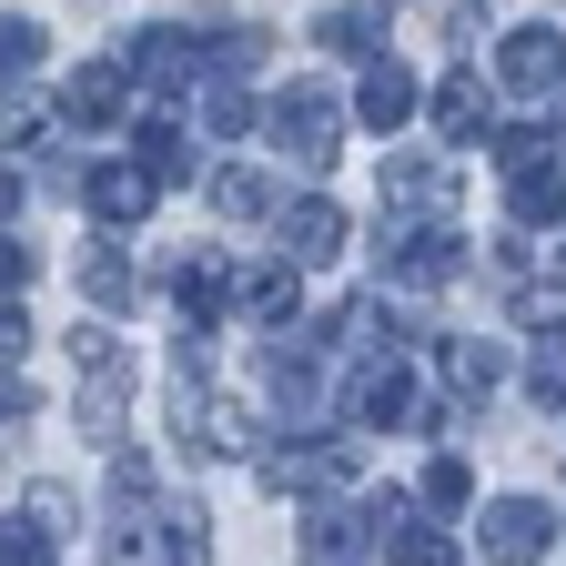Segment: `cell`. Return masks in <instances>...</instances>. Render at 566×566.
<instances>
[{
	"instance_id": "cell-19",
	"label": "cell",
	"mask_w": 566,
	"mask_h": 566,
	"mask_svg": "<svg viewBox=\"0 0 566 566\" xmlns=\"http://www.w3.org/2000/svg\"><path fill=\"white\" fill-rule=\"evenodd\" d=\"M31 61H41V31H31V21H0V82L31 71Z\"/></svg>"
},
{
	"instance_id": "cell-3",
	"label": "cell",
	"mask_w": 566,
	"mask_h": 566,
	"mask_svg": "<svg viewBox=\"0 0 566 566\" xmlns=\"http://www.w3.org/2000/svg\"><path fill=\"white\" fill-rule=\"evenodd\" d=\"M495 71H506V92H546L556 71H566V51H556V31H506Z\"/></svg>"
},
{
	"instance_id": "cell-9",
	"label": "cell",
	"mask_w": 566,
	"mask_h": 566,
	"mask_svg": "<svg viewBox=\"0 0 566 566\" xmlns=\"http://www.w3.org/2000/svg\"><path fill=\"white\" fill-rule=\"evenodd\" d=\"M92 212L102 223H142V212H153V182L142 172H92Z\"/></svg>"
},
{
	"instance_id": "cell-7",
	"label": "cell",
	"mask_w": 566,
	"mask_h": 566,
	"mask_svg": "<svg viewBox=\"0 0 566 566\" xmlns=\"http://www.w3.org/2000/svg\"><path fill=\"white\" fill-rule=\"evenodd\" d=\"M344 243V212L334 202H294V223H283V253H294V263H324Z\"/></svg>"
},
{
	"instance_id": "cell-15",
	"label": "cell",
	"mask_w": 566,
	"mask_h": 566,
	"mask_svg": "<svg viewBox=\"0 0 566 566\" xmlns=\"http://www.w3.org/2000/svg\"><path fill=\"white\" fill-rule=\"evenodd\" d=\"M395 566H455V546L436 526H395Z\"/></svg>"
},
{
	"instance_id": "cell-16",
	"label": "cell",
	"mask_w": 566,
	"mask_h": 566,
	"mask_svg": "<svg viewBox=\"0 0 566 566\" xmlns=\"http://www.w3.org/2000/svg\"><path fill=\"white\" fill-rule=\"evenodd\" d=\"M212 202L243 223V212H263V202H273V182H263V172H223V182H212Z\"/></svg>"
},
{
	"instance_id": "cell-5",
	"label": "cell",
	"mask_w": 566,
	"mask_h": 566,
	"mask_svg": "<svg viewBox=\"0 0 566 566\" xmlns=\"http://www.w3.org/2000/svg\"><path fill=\"white\" fill-rule=\"evenodd\" d=\"M304 566H365V516H304Z\"/></svg>"
},
{
	"instance_id": "cell-18",
	"label": "cell",
	"mask_w": 566,
	"mask_h": 566,
	"mask_svg": "<svg viewBox=\"0 0 566 566\" xmlns=\"http://www.w3.org/2000/svg\"><path fill=\"white\" fill-rule=\"evenodd\" d=\"M465 495H475V475H465L455 455H436V465H424V506H465Z\"/></svg>"
},
{
	"instance_id": "cell-21",
	"label": "cell",
	"mask_w": 566,
	"mask_h": 566,
	"mask_svg": "<svg viewBox=\"0 0 566 566\" xmlns=\"http://www.w3.org/2000/svg\"><path fill=\"white\" fill-rule=\"evenodd\" d=\"M11 202H21V172H0V212H11Z\"/></svg>"
},
{
	"instance_id": "cell-10",
	"label": "cell",
	"mask_w": 566,
	"mask_h": 566,
	"mask_svg": "<svg viewBox=\"0 0 566 566\" xmlns=\"http://www.w3.org/2000/svg\"><path fill=\"white\" fill-rule=\"evenodd\" d=\"M436 132H446V142H475V132H485V82H446V92H436Z\"/></svg>"
},
{
	"instance_id": "cell-12",
	"label": "cell",
	"mask_w": 566,
	"mask_h": 566,
	"mask_svg": "<svg viewBox=\"0 0 566 566\" xmlns=\"http://www.w3.org/2000/svg\"><path fill=\"white\" fill-rule=\"evenodd\" d=\"M446 385H455L465 405H485V395H495V344H446Z\"/></svg>"
},
{
	"instance_id": "cell-14",
	"label": "cell",
	"mask_w": 566,
	"mask_h": 566,
	"mask_svg": "<svg viewBox=\"0 0 566 566\" xmlns=\"http://www.w3.org/2000/svg\"><path fill=\"white\" fill-rule=\"evenodd\" d=\"M51 556V526L41 516H0V566H41Z\"/></svg>"
},
{
	"instance_id": "cell-4",
	"label": "cell",
	"mask_w": 566,
	"mask_h": 566,
	"mask_svg": "<svg viewBox=\"0 0 566 566\" xmlns=\"http://www.w3.org/2000/svg\"><path fill=\"white\" fill-rule=\"evenodd\" d=\"M506 202H516V223H526V233H546V223H566V172H556V163H536V172H516V192H506Z\"/></svg>"
},
{
	"instance_id": "cell-13",
	"label": "cell",
	"mask_w": 566,
	"mask_h": 566,
	"mask_svg": "<svg viewBox=\"0 0 566 566\" xmlns=\"http://www.w3.org/2000/svg\"><path fill=\"white\" fill-rule=\"evenodd\" d=\"M516 324H536L546 344L566 334V283H516Z\"/></svg>"
},
{
	"instance_id": "cell-11",
	"label": "cell",
	"mask_w": 566,
	"mask_h": 566,
	"mask_svg": "<svg viewBox=\"0 0 566 566\" xmlns=\"http://www.w3.org/2000/svg\"><path fill=\"white\" fill-rule=\"evenodd\" d=\"M82 294H92V304H132L142 283H132V263H122L112 243H92V253H82Z\"/></svg>"
},
{
	"instance_id": "cell-1",
	"label": "cell",
	"mask_w": 566,
	"mask_h": 566,
	"mask_svg": "<svg viewBox=\"0 0 566 566\" xmlns=\"http://www.w3.org/2000/svg\"><path fill=\"white\" fill-rule=\"evenodd\" d=\"M546 506H536V495H495V506H485V556L495 566H536L546 556Z\"/></svg>"
},
{
	"instance_id": "cell-20",
	"label": "cell",
	"mask_w": 566,
	"mask_h": 566,
	"mask_svg": "<svg viewBox=\"0 0 566 566\" xmlns=\"http://www.w3.org/2000/svg\"><path fill=\"white\" fill-rule=\"evenodd\" d=\"M21 405H31V395H21V385H11V375H0V415H21Z\"/></svg>"
},
{
	"instance_id": "cell-8",
	"label": "cell",
	"mask_w": 566,
	"mask_h": 566,
	"mask_svg": "<svg viewBox=\"0 0 566 566\" xmlns=\"http://www.w3.org/2000/svg\"><path fill=\"white\" fill-rule=\"evenodd\" d=\"M405 102H415L405 71H395V61H365V92H354V112H365L375 132H395V122H405Z\"/></svg>"
},
{
	"instance_id": "cell-17",
	"label": "cell",
	"mask_w": 566,
	"mask_h": 566,
	"mask_svg": "<svg viewBox=\"0 0 566 566\" xmlns=\"http://www.w3.org/2000/svg\"><path fill=\"white\" fill-rule=\"evenodd\" d=\"M526 395H536V405H566V334H556L536 365H526Z\"/></svg>"
},
{
	"instance_id": "cell-2",
	"label": "cell",
	"mask_w": 566,
	"mask_h": 566,
	"mask_svg": "<svg viewBox=\"0 0 566 566\" xmlns=\"http://www.w3.org/2000/svg\"><path fill=\"white\" fill-rule=\"evenodd\" d=\"M273 142H294L304 163H324L334 153V92L324 82H294V92L273 102Z\"/></svg>"
},
{
	"instance_id": "cell-6",
	"label": "cell",
	"mask_w": 566,
	"mask_h": 566,
	"mask_svg": "<svg viewBox=\"0 0 566 566\" xmlns=\"http://www.w3.org/2000/svg\"><path fill=\"white\" fill-rule=\"evenodd\" d=\"M112 102H122V61H92V71H71V92H61V112L82 122V132H92V122H112Z\"/></svg>"
}]
</instances>
